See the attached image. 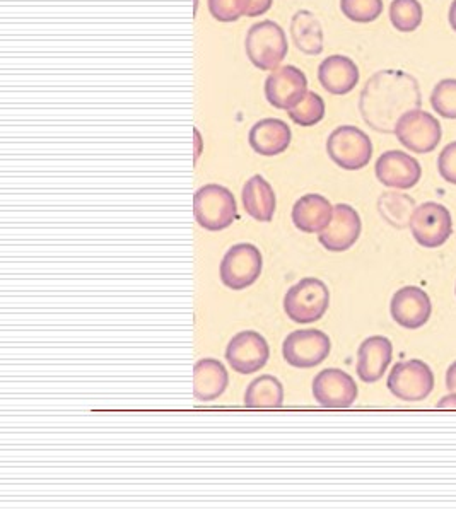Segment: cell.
<instances>
[{"label": "cell", "instance_id": "cell-31", "mask_svg": "<svg viewBox=\"0 0 456 512\" xmlns=\"http://www.w3.org/2000/svg\"><path fill=\"white\" fill-rule=\"evenodd\" d=\"M438 171L443 180L456 185V140L448 144L439 154Z\"/></svg>", "mask_w": 456, "mask_h": 512}, {"label": "cell", "instance_id": "cell-11", "mask_svg": "<svg viewBox=\"0 0 456 512\" xmlns=\"http://www.w3.org/2000/svg\"><path fill=\"white\" fill-rule=\"evenodd\" d=\"M269 357V342L264 335L253 330L234 335L226 349V361L240 374H253L264 369Z\"/></svg>", "mask_w": 456, "mask_h": 512}, {"label": "cell", "instance_id": "cell-9", "mask_svg": "<svg viewBox=\"0 0 456 512\" xmlns=\"http://www.w3.org/2000/svg\"><path fill=\"white\" fill-rule=\"evenodd\" d=\"M412 236L422 248H439L453 233V219L445 205L426 202L419 205L410 219Z\"/></svg>", "mask_w": 456, "mask_h": 512}, {"label": "cell", "instance_id": "cell-25", "mask_svg": "<svg viewBox=\"0 0 456 512\" xmlns=\"http://www.w3.org/2000/svg\"><path fill=\"white\" fill-rule=\"evenodd\" d=\"M414 200L404 193H385L381 195L378 202L381 216L385 217V221L390 222L392 226L398 229L410 226V219L414 214Z\"/></svg>", "mask_w": 456, "mask_h": 512}, {"label": "cell", "instance_id": "cell-28", "mask_svg": "<svg viewBox=\"0 0 456 512\" xmlns=\"http://www.w3.org/2000/svg\"><path fill=\"white\" fill-rule=\"evenodd\" d=\"M383 9V0H340V11L354 23H373L383 14Z\"/></svg>", "mask_w": 456, "mask_h": 512}, {"label": "cell", "instance_id": "cell-19", "mask_svg": "<svg viewBox=\"0 0 456 512\" xmlns=\"http://www.w3.org/2000/svg\"><path fill=\"white\" fill-rule=\"evenodd\" d=\"M291 140H293L291 128L279 118L260 120L253 125L248 134V142L253 151L267 158L279 156L287 151V147L291 146Z\"/></svg>", "mask_w": 456, "mask_h": 512}, {"label": "cell", "instance_id": "cell-27", "mask_svg": "<svg viewBox=\"0 0 456 512\" xmlns=\"http://www.w3.org/2000/svg\"><path fill=\"white\" fill-rule=\"evenodd\" d=\"M424 9L419 0H393L390 6V21L393 28L402 33H412L422 24Z\"/></svg>", "mask_w": 456, "mask_h": 512}, {"label": "cell", "instance_id": "cell-17", "mask_svg": "<svg viewBox=\"0 0 456 512\" xmlns=\"http://www.w3.org/2000/svg\"><path fill=\"white\" fill-rule=\"evenodd\" d=\"M393 359V345L386 337H369L357 352V376L363 383H376L385 376Z\"/></svg>", "mask_w": 456, "mask_h": 512}, {"label": "cell", "instance_id": "cell-21", "mask_svg": "<svg viewBox=\"0 0 456 512\" xmlns=\"http://www.w3.org/2000/svg\"><path fill=\"white\" fill-rule=\"evenodd\" d=\"M229 374L223 362L202 359L193 369V396L199 402H214L228 388Z\"/></svg>", "mask_w": 456, "mask_h": 512}, {"label": "cell", "instance_id": "cell-15", "mask_svg": "<svg viewBox=\"0 0 456 512\" xmlns=\"http://www.w3.org/2000/svg\"><path fill=\"white\" fill-rule=\"evenodd\" d=\"M363 231V222L357 210L351 205L339 204L334 207V216L327 229L318 234L323 248L334 253H342L356 245Z\"/></svg>", "mask_w": 456, "mask_h": 512}, {"label": "cell", "instance_id": "cell-24", "mask_svg": "<svg viewBox=\"0 0 456 512\" xmlns=\"http://www.w3.org/2000/svg\"><path fill=\"white\" fill-rule=\"evenodd\" d=\"M245 405L248 408H279L284 405V386L274 376L253 379L246 388Z\"/></svg>", "mask_w": 456, "mask_h": 512}, {"label": "cell", "instance_id": "cell-13", "mask_svg": "<svg viewBox=\"0 0 456 512\" xmlns=\"http://www.w3.org/2000/svg\"><path fill=\"white\" fill-rule=\"evenodd\" d=\"M381 185L397 190H410L421 181L422 168L416 158L404 151H386L375 166Z\"/></svg>", "mask_w": 456, "mask_h": 512}, {"label": "cell", "instance_id": "cell-34", "mask_svg": "<svg viewBox=\"0 0 456 512\" xmlns=\"http://www.w3.org/2000/svg\"><path fill=\"white\" fill-rule=\"evenodd\" d=\"M438 408H455L456 410V393H450L445 398H441L438 402Z\"/></svg>", "mask_w": 456, "mask_h": 512}, {"label": "cell", "instance_id": "cell-36", "mask_svg": "<svg viewBox=\"0 0 456 512\" xmlns=\"http://www.w3.org/2000/svg\"><path fill=\"white\" fill-rule=\"evenodd\" d=\"M195 140H197V152H195V159H199V156H200V132H199V128H195Z\"/></svg>", "mask_w": 456, "mask_h": 512}, {"label": "cell", "instance_id": "cell-2", "mask_svg": "<svg viewBox=\"0 0 456 512\" xmlns=\"http://www.w3.org/2000/svg\"><path fill=\"white\" fill-rule=\"evenodd\" d=\"M193 216L199 226L212 233L228 229L238 219V205L233 192L216 183L205 185L193 197Z\"/></svg>", "mask_w": 456, "mask_h": 512}, {"label": "cell", "instance_id": "cell-7", "mask_svg": "<svg viewBox=\"0 0 456 512\" xmlns=\"http://www.w3.org/2000/svg\"><path fill=\"white\" fill-rule=\"evenodd\" d=\"M264 258L257 246L240 243L229 248L221 262V280L231 291H245L252 287L262 274Z\"/></svg>", "mask_w": 456, "mask_h": 512}, {"label": "cell", "instance_id": "cell-5", "mask_svg": "<svg viewBox=\"0 0 456 512\" xmlns=\"http://www.w3.org/2000/svg\"><path fill=\"white\" fill-rule=\"evenodd\" d=\"M327 152L339 168L357 171L366 168L373 158V142L361 128L342 125L328 137Z\"/></svg>", "mask_w": 456, "mask_h": 512}, {"label": "cell", "instance_id": "cell-32", "mask_svg": "<svg viewBox=\"0 0 456 512\" xmlns=\"http://www.w3.org/2000/svg\"><path fill=\"white\" fill-rule=\"evenodd\" d=\"M272 4H274V0H252V4H250V9H248L246 16H248V18H257V16L267 14Z\"/></svg>", "mask_w": 456, "mask_h": 512}, {"label": "cell", "instance_id": "cell-29", "mask_svg": "<svg viewBox=\"0 0 456 512\" xmlns=\"http://www.w3.org/2000/svg\"><path fill=\"white\" fill-rule=\"evenodd\" d=\"M431 106L439 117L456 120V79H443L434 86Z\"/></svg>", "mask_w": 456, "mask_h": 512}, {"label": "cell", "instance_id": "cell-35", "mask_svg": "<svg viewBox=\"0 0 456 512\" xmlns=\"http://www.w3.org/2000/svg\"><path fill=\"white\" fill-rule=\"evenodd\" d=\"M448 18H450L451 28L456 31V0H453V4H451Z\"/></svg>", "mask_w": 456, "mask_h": 512}, {"label": "cell", "instance_id": "cell-1", "mask_svg": "<svg viewBox=\"0 0 456 512\" xmlns=\"http://www.w3.org/2000/svg\"><path fill=\"white\" fill-rule=\"evenodd\" d=\"M421 105L419 82L404 70L376 72L369 77L359 98L361 117L380 134H395L400 117L407 111L419 110Z\"/></svg>", "mask_w": 456, "mask_h": 512}, {"label": "cell", "instance_id": "cell-23", "mask_svg": "<svg viewBox=\"0 0 456 512\" xmlns=\"http://www.w3.org/2000/svg\"><path fill=\"white\" fill-rule=\"evenodd\" d=\"M291 38L304 55H320L323 52V30L320 21L310 11H298L291 21Z\"/></svg>", "mask_w": 456, "mask_h": 512}, {"label": "cell", "instance_id": "cell-14", "mask_svg": "<svg viewBox=\"0 0 456 512\" xmlns=\"http://www.w3.org/2000/svg\"><path fill=\"white\" fill-rule=\"evenodd\" d=\"M357 384L342 369H323L313 381V396L325 408H349L356 402Z\"/></svg>", "mask_w": 456, "mask_h": 512}, {"label": "cell", "instance_id": "cell-12", "mask_svg": "<svg viewBox=\"0 0 456 512\" xmlns=\"http://www.w3.org/2000/svg\"><path fill=\"white\" fill-rule=\"evenodd\" d=\"M265 98L277 110H291L308 93V77L294 65L272 70L265 81Z\"/></svg>", "mask_w": 456, "mask_h": 512}, {"label": "cell", "instance_id": "cell-8", "mask_svg": "<svg viewBox=\"0 0 456 512\" xmlns=\"http://www.w3.org/2000/svg\"><path fill=\"white\" fill-rule=\"evenodd\" d=\"M386 386L393 396L404 402H422L434 390V374L426 362L419 359L398 362L388 376Z\"/></svg>", "mask_w": 456, "mask_h": 512}, {"label": "cell", "instance_id": "cell-20", "mask_svg": "<svg viewBox=\"0 0 456 512\" xmlns=\"http://www.w3.org/2000/svg\"><path fill=\"white\" fill-rule=\"evenodd\" d=\"M334 216V207L328 198L318 193H308L299 198L293 207L294 226L301 233L320 234L327 229Z\"/></svg>", "mask_w": 456, "mask_h": 512}, {"label": "cell", "instance_id": "cell-33", "mask_svg": "<svg viewBox=\"0 0 456 512\" xmlns=\"http://www.w3.org/2000/svg\"><path fill=\"white\" fill-rule=\"evenodd\" d=\"M446 388L450 390V393H456V361L448 367V373H446Z\"/></svg>", "mask_w": 456, "mask_h": 512}, {"label": "cell", "instance_id": "cell-16", "mask_svg": "<svg viewBox=\"0 0 456 512\" xmlns=\"http://www.w3.org/2000/svg\"><path fill=\"white\" fill-rule=\"evenodd\" d=\"M390 313L397 325L407 328V330H417L426 325L431 318V313H433L431 297L427 296V292L422 291L421 287H402L392 297Z\"/></svg>", "mask_w": 456, "mask_h": 512}, {"label": "cell", "instance_id": "cell-22", "mask_svg": "<svg viewBox=\"0 0 456 512\" xmlns=\"http://www.w3.org/2000/svg\"><path fill=\"white\" fill-rule=\"evenodd\" d=\"M241 198H243L246 214L255 221L270 222L274 219L277 198H275L274 188L264 176L255 175L246 181Z\"/></svg>", "mask_w": 456, "mask_h": 512}, {"label": "cell", "instance_id": "cell-10", "mask_svg": "<svg viewBox=\"0 0 456 512\" xmlns=\"http://www.w3.org/2000/svg\"><path fill=\"white\" fill-rule=\"evenodd\" d=\"M330 350L332 342L327 333L315 328L289 333L282 345V355L287 364L298 369L320 366L330 355Z\"/></svg>", "mask_w": 456, "mask_h": 512}, {"label": "cell", "instance_id": "cell-26", "mask_svg": "<svg viewBox=\"0 0 456 512\" xmlns=\"http://www.w3.org/2000/svg\"><path fill=\"white\" fill-rule=\"evenodd\" d=\"M325 101L320 94L308 91L299 103L287 110V115L299 127H315L325 118Z\"/></svg>", "mask_w": 456, "mask_h": 512}, {"label": "cell", "instance_id": "cell-3", "mask_svg": "<svg viewBox=\"0 0 456 512\" xmlns=\"http://www.w3.org/2000/svg\"><path fill=\"white\" fill-rule=\"evenodd\" d=\"M246 57L257 69H279L289 52L287 36L274 21H260L248 30L245 40Z\"/></svg>", "mask_w": 456, "mask_h": 512}, {"label": "cell", "instance_id": "cell-30", "mask_svg": "<svg viewBox=\"0 0 456 512\" xmlns=\"http://www.w3.org/2000/svg\"><path fill=\"white\" fill-rule=\"evenodd\" d=\"M252 0H209V12L219 23H234L248 14Z\"/></svg>", "mask_w": 456, "mask_h": 512}, {"label": "cell", "instance_id": "cell-18", "mask_svg": "<svg viewBox=\"0 0 456 512\" xmlns=\"http://www.w3.org/2000/svg\"><path fill=\"white\" fill-rule=\"evenodd\" d=\"M356 62L345 55H330L318 67V81L327 93L345 96L354 91L359 82Z\"/></svg>", "mask_w": 456, "mask_h": 512}, {"label": "cell", "instance_id": "cell-4", "mask_svg": "<svg viewBox=\"0 0 456 512\" xmlns=\"http://www.w3.org/2000/svg\"><path fill=\"white\" fill-rule=\"evenodd\" d=\"M330 306V291L320 279L299 280L287 291L284 309L289 320L299 325H310L322 320Z\"/></svg>", "mask_w": 456, "mask_h": 512}, {"label": "cell", "instance_id": "cell-6", "mask_svg": "<svg viewBox=\"0 0 456 512\" xmlns=\"http://www.w3.org/2000/svg\"><path fill=\"white\" fill-rule=\"evenodd\" d=\"M395 135L407 151L416 154L433 152L443 139V128L438 118L421 110H410L400 117Z\"/></svg>", "mask_w": 456, "mask_h": 512}]
</instances>
